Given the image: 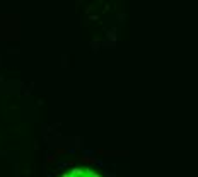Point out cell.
<instances>
[{"instance_id": "6da1fadb", "label": "cell", "mask_w": 198, "mask_h": 177, "mask_svg": "<svg viewBox=\"0 0 198 177\" xmlns=\"http://www.w3.org/2000/svg\"><path fill=\"white\" fill-rule=\"evenodd\" d=\"M62 177H101V176L92 172V170H87V169H73V170H70L68 174Z\"/></svg>"}]
</instances>
